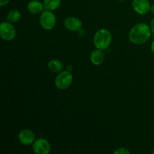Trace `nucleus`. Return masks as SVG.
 I'll list each match as a JSON object with an SVG mask.
<instances>
[{
    "label": "nucleus",
    "mask_w": 154,
    "mask_h": 154,
    "mask_svg": "<svg viewBox=\"0 0 154 154\" xmlns=\"http://www.w3.org/2000/svg\"><path fill=\"white\" fill-rule=\"evenodd\" d=\"M150 29L154 33V18L152 20L151 23H150Z\"/></svg>",
    "instance_id": "17"
},
{
    "label": "nucleus",
    "mask_w": 154,
    "mask_h": 154,
    "mask_svg": "<svg viewBox=\"0 0 154 154\" xmlns=\"http://www.w3.org/2000/svg\"><path fill=\"white\" fill-rule=\"evenodd\" d=\"M9 2H10V0H0V6L3 7V6L6 5L8 4Z\"/></svg>",
    "instance_id": "16"
},
{
    "label": "nucleus",
    "mask_w": 154,
    "mask_h": 154,
    "mask_svg": "<svg viewBox=\"0 0 154 154\" xmlns=\"http://www.w3.org/2000/svg\"><path fill=\"white\" fill-rule=\"evenodd\" d=\"M150 11H151L154 14V4L151 6V9H150Z\"/></svg>",
    "instance_id": "19"
},
{
    "label": "nucleus",
    "mask_w": 154,
    "mask_h": 154,
    "mask_svg": "<svg viewBox=\"0 0 154 154\" xmlns=\"http://www.w3.org/2000/svg\"><path fill=\"white\" fill-rule=\"evenodd\" d=\"M111 40H112V35L110 31L105 29H102L96 32L93 38V43L97 49L103 51L110 46Z\"/></svg>",
    "instance_id": "2"
},
{
    "label": "nucleus",
    "mask_w": 154,
    "mask_h": 154,
    "mask_svg": "<svg viewBox=\"0 0 154 154\" xmlns=\"http://www.w3.org/2000/svg\"><path fill=\"white\" fill-rule=\"evenodd\" d=\"M57 19L51 11H45L40 17V24L43 29L46 30H51L54 28Z\"/></svg>",
    "instance_id": "4"
},
{
    "label": "nucleus",
    "mask_w": 154,
    "mask_h": 154,
    "mask_svg": "<svg viewBox=\"0 0 154 154\" xmlns=\"http://www.w3.org/2000/svg\"><path fill=\"white\" fill-rule=\"evenodd\" d=\"M44 6L48 11H54L60 7L61 0H44Z\"/></svg>",
    "instance_id": "13"
},
{
    "label": "nucleus",
    "mask_w": 154,
    "mask_h": 154,
    "mask_svg": "<svg viewBox=\"0 0 154 154\" xmlns=\"http://www.w3.org/2000/svg\"><path fill=\"white\" fill-rule=\"evenodd\" d=\"M150 27L146 23H138L135 25L129 33V38L132 43L142 45L145 43L151 36Z\"/></svg>",
    "instance_id": "1"
},
{
    "label": "nucleus",
    "mask_w": 154,
    "mask_h": 154,
    "mask_svg": "<svg viewBox=\"0 0 154 154\" xmlns=\"http://www.w3.org/2000/svg\"><path fill=\"white\" fill-rule=\"evenodd\" d=\"M33 151L36 154H48L51 152V145L47 140L38 138L33 143Z\"/></svg>",
    "instance_id": "6"
},
{
    "label": "nucleus",
    "mask_w": 154,
    "mask_h": 154,
    "mask_svg": "<svg viewBox=\"0 0 154 154\" xmlns=\"http://www.w3.org/2000/svg\"><path fill=\"white\" fill-rule=\"evenodd\" d=\"M0 36L7 42L12 41L16 36V30L10 22H2L0 24Z\"/></svg>",
    "instance_id": "5"
},
{
    "label": "nucleus",
    "mask_w": 154,
    "mask_h": 154,
    "mask_svg": "<svg viewBox=\"0 0 154 154\" xmlns=\"http://www.w3.org/2000/svg\"><path fill=\"white\" fill-rule=\"evenodd\" d=\"M105 60V54L102 50H95L90 54V61L95 66H100Z\"/></svg>",
    "instance_id": "10"
},
{
    "label": "nucleus",
    "mask_w": 154,
    "mask_h": 154,
    "mask_svg": "<svg viewBox=\"0 0 154 154\" xmlns=\"http://www.w3.org/2000/svg\"><path fill=\"white\" fill-rule=\"evenodd\" d=\"M132 8L136 13L145 14L151 9L149 0H132Z\"/></svg>",
    "instance_id": "7"
},
{
    "label": "nucleus",
    "mask_w": 154,
    "mask_h": 154,
    "mask_svg": "<svg viewBox=\"0 0 154 154\" xmlns=\"http://www.w3.org/2000/svg\"><path fill=\"white\" fill-rule=\"evenodd\" d=\"M44 8H45L44 4H42L38 0H32L29 2L27 5L28 11L32 14H38L42 12Z\"/></svg>",
    "instance_id": "11"
},
{
    "label": "nucleus",
    "mask_w": 154,
    "mask_h": 154,
    "mask_svg": "<svg viewBox=\"0 0 154 154\" xmlns=\"http://www.w3.org/2000/svg\"><path fill=\"white\" fill-rule=\"evenodd\" d=\"M18 139L21 144L28 146L35 142V136L32 131L29 129H23L18 135Z\"/></svg>",
    "instance_id": "8"
},
{
    "label": "nucleus",
    "mask_w": 154,
    "mask_h": 154,
    "mask_svg": "<svg viewBox=\"0 0 154 154\" xmlns=\"http://www.w3.org/2000/svg\"><path fill=\"white\" fill-rule=\"evenodd\" d=\"M48 67L51 72H60L63 69V64L60 60L57 59H53L50 60L48 63Z\"/></svg>",
    "instance_id": "12"
},
{
    "label": "nucleus",
    "mask_w": 154,
    "mask_h": 154,
    "mask_svg": "<svg viewBox=\"0 0 154 154\" xmlns=\"http://www.w3.org/2000/svg\"><path fill=\"white\" fill-rule=\"evenodd\" d=\"M151 51H152V52L154 54V41L152 42V44H151Z\"/></svg>",
    "instance_id": "18"
},
{
    "label": "nucleus",
    "mask_w": 154,
    "mask_h": 154,
    "mask_svg": "<svg viewBox=\"0 0 154 154\" xmlns=\"http://www.w3.org/2000/svg\"><path fill=\"white\" fill-rule=\"evenodd\" d=\"M73 77L69 71H64L59 74L55 79V85L59 90H64L69 88L72 84Z\"/></svg>",
    "instance_id": "3"
},
{
    "label": "nucleus",
    "mask_w": 154,
    "mask_h": 154,
    "mask_svg": "<svg viewBox=\"0 0 154 154\" xmlns=\"http://www.w3.org/2000/svg\"><path fill=\"white\" fill-rule=\"evenodd\" d=\"M114 154H129L130 151L128 150L125 147H120V148H117L115 151L114 152Z\"/></svg>",
    "instance_id": "15"
},
{
    "label": "nucleus",
    "mask_w": 154,
    "mask_h": 154,
    "mask_svg": "<svg viewBox=\"0 0 154 154\" xmlns=\"http://www.w3.org/2000/svg\"><path fill=\"white\" fill-rule=\"evenodd\" d=\"M153 154H154V150H153Z\"/></svg>",
    "instance_id": "20"
},
{
    "label": "nucleus",
    "mask_w": 154,
    "mask_h": 154,
    "mask_svg": "<svg viewBox=\"0 0 154 154\" xmlns=\"http://www.w3.org/2000/svg\"><path fill=\"white\" fill-rule=\"evenodd\" d=\"M21 14L18 10L14 9V10L10 11L7 14V20L10 23H16L20 19Z\"/></svg>",
    "instance_id": "14"
},
{
    "label": "nucleus",
    "mask_w": 154,
    "mask_h": 154,
    "mask_svg": "<svg viewBox=\"0 0 154 154\" xmlns=\"http://www.w3.org/2000/svg\"><path fill=\"white\" fill-rule=\"evenodd\" d=\"M63 23H64L65 28L70 31H79L83 26V23L81 20L77 17H73L66 18Z\"/></svg>",
    "instance_id": "9"
}]
</instances>
